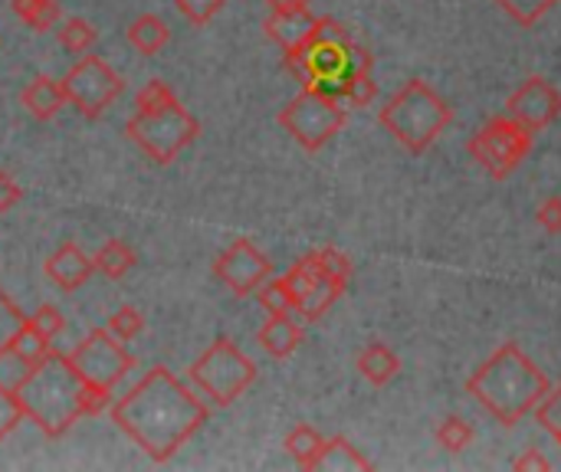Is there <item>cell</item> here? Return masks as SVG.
Masks as SVG:
<instances>
[{
  "label": "cell",
  "mask_w": 561,
  "mask_h": 472,
  "mask_svg": "<svg viewBox=\"0 0 561 472\" xmlns=\"http://www.w3.org/2000/svg\"><path fill=\"white\" fill-rule=\"evenodd\" d=\"M210 417V404L184 388L164 365H154L118 404L115 427L154 463H168Z\"/></svg>",
  "instance_id": "cell-1"
},
{
  "label": "cell",
  "mask_w": 561,
  "mask_h": 472,
  "mask_svg": "<svg viewBox=\"0 0 561 472\" xmlns=\"http://www.w3.org/2000/svg\"><path fill=\"white\" fill-rule=\"evenodd\" d=\"M467 391L493 421L516 427L542 404L552 384L549 375L523 352V345L506 342L467 378Z\"/></svg>",
  "instance_id": "cell-2"
},
{
  "label": "cell",
  "mask_w": 561,
  "mask_h": 472,
  "mask_svg": "<svg viewBox=\"0 0 561 472\" xmlns=\"http://www.w3.org/2000/svg\"><path fill=\"white\" fill-rule=\"evenodd\" d=\"M23 417L39 427L43 437L59 440L82 414V378L56 348L13 384Z\"/></svg>",
  "instance_id": "cell-3"
},
{
  "label": "cell",
  "mask_w": 561,
  "mask_h": 472,
  "mask_svg": "<svg viewBox=\"0 0 561 472\" xmlns=\"http://www.w3.org/2000/svg\"><path fill=\"white\" fill-rule=\"evenodd\" d=\"M125 135L154 164H171L191 141H197L201 122L174 99L168 82L151 79L135 95V115L128 118Z\"/></svg>",
  "instance_id": "cell-4"
},
{
  "label": "cell",
  "mask_w": 561,
  "mask_h": 472,
  "mask_svg": "<svg viewBox=\"0 0 561 472\" xmlns=\"http://www.w3.org/2000/svg\"><path fill=\"white\" fill-rule=\"evenodd\" d=\"M286 69L302 85H325L342 82L352 72H371V53L352 36V30L332 16H316L309 36L293 49L283 53Z\"/></svg>",
  "instance_id": "cell-5"
},
{
  "label": "cell",
  "mask_w": 561,
  "mask_h": 472,
  "mask_svg": "<svg viewBox=\"0 0 561 472\" xmlns=\"http://www.w3.org/2000/svg\"><path fill=\"white\" fill-rule=\"evenodd\" d=\"M454 122L450 102L424 79H408L378 112V125L408 151H427Z\"/></svg>",
  "instance_id": "cell-6"
},
{
  "label": "cell",
  "mask_w": 561,
  "mask_h": 472,
  "mask_svg": "<svg viewBox=\"0 0 561 472\" xmlns=\"http://www.w3.org/2000/svg\"><path fill=\"white\" fill-rule=\"evenodd\" d=\"M191 384L214 404V407H230L237 398L250 391L256 381V365L237 348L233 338L220 335L210 342V348L201 352V358L187 368Z\"/></svg>",
  "instance_id": "cell-7"
},
{
  "label": "cell",
  "mask_w": 561,
  "mask_h": 472,
  "mask_svg": "<svg viewBox=\"0 0 561 472\" xmlns=\"http://www.w3.org/2000/svg\"><path fill=\"white\" fill-rule=\"evenodd\" d=\"M276 122L296 138L299 148L316 154L345 128L348 108L339 99H332V95H325V92H319L312 85H302V92L279 108Z\"/></svg>",
  "instance_id": "cell-8"
},
{
  "label": "cell",
  "mask_w": 561,
  "mask_h": 472,
  "mask_svg": "<svg viewBox=\"0 0 561 472\" xmlns=\"http://www.w3.org/2000/svg\"><path fill=\"white\" fill-rule=\"evenodd\" d=\"M533 145L536 135L526 125L513 115H493L483 128H477V135H470L467 151L493 181H506L529 158Z\"/></svg>",
  "instance_id": "cell-9"
},
{
  "label": "cell",
  "mask_w": 561,
  "mask_h": 472,
  "mask_svg": "<svg viewBox=\"0 0 561 472\" xmlns=\"http://www.w3.org/2000/svg\"><path fill=\"white\" fill-rule=\"evenodd\" d=\"M66 358L82 378V384L102 388V391H115L135 368V355L125 348V342H118L105 329H92Z\"/></svg>",
  "instance_id": "cell-10"
},
{
  "label": "cell",
  "mask_w": 561,
  "mask_h": 472,
  "mask_svg": "<svg viewBox=\"0 0 561 472\" xmlns=\"http://www.w3.org/2000/svg\"><path fill=\"white\" fill-rule=\"evenodd\" d=\"M59 82H62L66 102H69L82 118H99V115L125 92L122 76H118L102 56H89V53H85Z\"/></svg>",
  "instance_id": "cell-11"
},
{
  "label": "cell",
  "mask_w": 561,
  "mask_h": 472,
  "mask_svg": "<svg viewBox=\"0 0 561 472\" xmlns=\"http://www.w3.org/2000/svg\"><path fill=\"white\" fill-rule=\"evenodd\" d=\"M214 276L233 292V296H250L256 292L270 276H273V263L263 250H256L253 240L240 237L233 240L217 260H214Z\"/></svg>",
  "instance_id": "cell-12"
},
{
  "label": "cell",
  "mask_w": 561,
  "mask_h": 472,
  "mask_svg": "<svg viewBox=\"0 0 561 472\" xmlns=\"http://www.w3.org/2000/svg\"><path fill=\"white\" fill-rule=\"evenodd\" d=\"M506 115H513L533 135H539L542 128H549L561 115V89L546 76H529L506 99Z\"/></svg>",
  "instance_id": "cell-13"
},
{
  "label": "cell",
  "mask_w": 561,
  "mask_h": 472,
  "mask_svg": "<svg viewBox=\"0 0 561 472\" xmlns=\"http://www.w3.org/2000/svg\"><path fill=\"white\" fill-rule=\"evenodd\" d=\"M92 273H95L92 256H85L76 243H62V246L46 260V276H49L62 292H76L79 286L89 283Z\"/></svg>",
  "instance_id": "cell-14"
},
{
  "label": "cell",
  "mask_w": 561,
  "mask_h": 472,
  "mask_svg": "<svg viewBox=\"0 0 561 472\" xmlns=\"http://www.w3.org/2000/svg\"><path fill=\"white\" fill-rule=\"evenodd\" d=\"M263 352L276 361H286L299 345H302V325L293 315H270L256 335Z\"/></svg>",
  "instance_id": "cell-15"
},
{
  "label": "cell",
  "mask_w": 561,
  "mask_h": 472,
  "mask_svg": "<svg viewBox=\"0 0 561 472\" xmlns=\"http://www.w3.org/2000/svg\"><path fill=\"white\" fill-rule=\"evenodd\" d=\"M20 102L23 108L36 118V122H49L56 118V112L66 105V92H62V82L53 79V76H36L33 82H26V89L20 92Z\"/></svg>",
  "instance_id": "cell-16"
},
{
  "label": "cell",
  "mask_w": 561,
  "mask_h": 472,
  "mask_svg": "<svg viewBox=\"0 0 561 472\" xmlns=\"http://www.w3.org/2000/svg\"><path fill=\"white\" fill-rule=\"evenodd\" d=\"M355 368L362 371V378L375 388H388L398 371H401V358L385 345V342H368L358 358H355Z\"/></svg>",
  "instance_id": "cell-17"
},
{
  "label": "cell",
  "mask_w": 561,
  "mask_h": 472,
  "mask_svg": "<svg viewBox=\"0 0 561 472\" xmlns=\"http://www.w3.org/2000/svg\"><path fill=\"white\" fill-rule=\"evenodd\" d=\"M312 23H316L312 10H299V13H270L266 23H263V30H266V36H270L283 53H293V49L309 36Z\"/></svg>",
  "instance_id": "cell-18"
},
{
  "label": "cell",
  "mask_w": 561,
  "mask_h": 472,
  "mask_svg": "<svg viewBox=\"0 0 561 472\" xmlns=\"http://www.w3.org/2000/svg\"><path fill=\"white\" fill-rule=\"evenodd\" d=\"M125 36H128V43H131L141 56H154V53H161V49L171 43L168 23H164L161 16H154V13H141L138 20H131L128 30H125Z\"/></svg>",
  "instance_id": "cell-19"
},
{
  "label": "cell",
  "mask_w": 561,
  "mask_h": 472,
  "mask_svg": "<svg viewBox=\"0 0 561 472\" xmlns=\"http://www.w3.org/2000/svg\"><path fill=\"white\" fill-rule=\"evenodd\" d=\"M345 283H339V279H332V276H325L322 273V279L306 292V296H299V302H296V315H302L306 322H319L342 296H345Z\"/></svg>",
  "instance_id": "cell-20"
},
{
  "label": "cell",
  "mask_w": 561,
  "mask_h": 472,
  "mask_svg": "<svg viewBox=\"0 0 561 472\" xmlns=\"http://www.w3.org/2000/svg\"><path fill=\"white\" fill-rule=\"evenodd\" d=\"M92 263H95V273H102L105 279L115 283V279H122V276L131 273V266L138 263V256H135V250H131L125 240H105V243L95 250Z\"/></svg>",
  "instance_id": "cell-21"
},
{
  "label": "cell",
  "mask_w": 561,
  "mask_h": 472,
  "mask_svg": "<svg viewBox=\"0 0 561 472\" xmlns=\"http://www.w3.org/2000/svg\"><path fill=\"white\" fill-rule=\"evenodd\" d=\"M322 447H325V437L309 424H296L286 437V453L296 460L299 470H316Z\"/></svg>",
  "instance_id": "cell-22"
},
{
  "label": "cell",
  "mask_w": 561,
  "mask_h": 472,
  "mask_svg": "<svg viewBox=\"0 0 561 472\" xmlns=\"http://www.w3.org/2000/svg\"><path fill=\"white\" fill-rule=\"evenodd\" d=\"M316 470H375V463L368 460V457H362L345 437H332V440H325V447H322V453H319V463H316Z\"/></svg>",
  "instance_id": "cell-23"
},
{
  "label": "cell",
  "mask_w": 561,
  "mask_h": 472,
  "mask_svg": "<svg viewBox=\"0 0 561 472\" xmlns=\"http://www.w3.org/2000/svg\"><path fill=\"white\" fill-rule=\"evenodd\" d=\"M49 352H53V342L43 338V335L30 325V319H26V325L16 332V338H13V345H10V358H16V361L23 365V371H26V368L39 365Z\"/></svg>",
  "instance_id": "cell-24"
},
{
  "label": "cell",
  "mask_w": 561,
  "mask_h": 472,
  "mask_svg": "<svg viewBox=\"0 0 561 472\" xmlns=\"http://www.w3.org/2000/svg\"><path fill=\"white\" fill-rule=\"evenodd\" d=\"M95 36H99L95 26H92L89 20H82V16H69V20H62L59 30H56L59 46H62L66 53H72V56H85V53L92 49Z\"/></svg>",
  "instance_id": "cell-25"
},
{
  "label": "cell",
  "mask_w": 561,
  "mask_h": 472,
  "mask_svg": "<svg viewBox=\"0 0 561 472\" xmlns=\"http://www.w3.org/2000/svg\"><path fill=\"white\" fill-rule=\"evenodd\" d=\"M335 95H339V102H342L345 108H365V105L375 102L378 82L371 79V72H352V76H345V79L339 82Z\"/></svg>",
  "instance_id": "cell-26"
},
{
  "label": "cell",
  "mask_w": 561,
  "mask_h": 472,
  "mask_svg": "<svg viewBox=\"0 0 561 472\" xmlns=\"http://www.w3.org/2000/svg\"><path fill=\"white\" fill-rule=\"evenodd\" d=\"M473 437H477L473 424L463 421V417H457V414L444 417V421L434 427V440H437L447 453H463V450L473 444Z\"/></svg>",
  "instance_id": "cell-27"
},
{
  "label": "cell",
  "mask_w": 561,
  "mask_h": 472,
  "mask_svg": "<svg viewBox=\"0 0 561 472\" xmlns=\"http://www.w3.org/2000/svg\"><path fill=\"white\" fill-rule=\"evenodd\" d=\"M13 10L36 33H46L59 23V3L56 0H13Z\"/></svg>",
  "instance_id": "cell-28"
},
{
  "label": "cell",
  "mask_w": 561,
  "mask_h": 472,
  "mask_svg": "<svg viewBox=\"0 0 561 472\" xmlns=\"http://www.w3.org/2000/svg\"><path fill=\"white\" fill-rule=\"evenodd\" d=\"M256 302H260V309L270 312V315H293V312H296V296H293V289L286 286L283 276H279V279H266V283L256 289Z\"/></svg>",
  "instance_id": "cell-29"
},
{
  "label": "cell",
  "mask_w": 561,
  "mask_h": 472,
  "mask_svg": "<svg viewBox=\"0 0 561 472\" xmlns=\"http://www.w3.org/2000/svg\"><path fill=\"white\" fill-rule=\"evenodd\" d=\"M26 325V315L20 312V306L0 289V361L10 358V345L16 338V332Z\"/></svg>",
  "instance_id": "cell-30"
},
{
  "label": "cell",
  "mask_w": 561,
  "mask_h": 472,
  "mask_svg": "<svg viewBox=\"0 0 561 472\" xmlns=\"http://www.w3.org/2000/svg\"><path fill=\"white\" fill-rule=\"evenodd\" d=\"M506 16H513L519 26H536L546 13L556 10L559 0H496Z\"/></svg>",
  "instance_id": "cell-31"
},
{
  "label": "cell",
  "mask_w": 561,
  "mask_h": 472,
  "mask_svg": "<svg viewBox=\"0 0 561 472\" xmlns=\"http://www.w3.org/2000/svg\"><path fill=\"white\" fill-rule=\"evenodd\" d=\"M533 414H536L539 427H542V430L561 447V384L559 388H552V391L542 398V404H539Z\"/></svg>",
  "instance_id": "cell-32"
},
{
  "label": "cell",
  "mask_w": 561,
  "mask_h": 472,
  "mask_svg": "<svg viewBox=\"0 0 561 472\" xmlns=\"http://www.w3.org/2000/svg\"><path fill=\"white\" fill-rule=\"evenodd\" d=\"M108 332L118 338V342H135L141 332H145V319H141V312L138 309H131V306H122L118 312H112V319H108Z\"/></svg>",
  "instance_id": "cell-33"
},
{
  "label": "cell",
  "mask_w": 561,
  "mask_h": 472,
  "mask_svg": "<svg viewBox=\"0 0 561 472\" xmlns=\"http://www.w3.org/2000/svg\"><path fill=\"white\" fill-rule=\"evenodd\" d=\"M23 407H20V398L13 388L0 384V440H7L20 424H23Z\"/></svg>",
  "instance_id": "cell-34"
},
{
  "label": "cell",
  "mask_w": 561,
  "mask_h": 472,
  "mask_svg": "<svg viewBox=\"0 0 561 472\" xmlns=\"http://www.w3.org/2000/svg\"><path fill=\"white\" fill-rule=\"evenodd\" d=\"M30 325H33L43 338H49V342H56V338L66 332V319H62V312L53 309V306H39V309L30 315Z\"/></svg>",
  "instance_id": "cell-35"
},
{
  "label": "cell",
  "mask_w": 561,
  "mask_h": 472,
  "mask_svg": "<svg viewBox=\"0 0 561 472\" xmlns=\"http://www.w3.org/2000/svg\"><path fill=\"white\" fill-rule=\"evenodd\" d=\"M174 3H178L184 20H191L194 26H204V23H210L224 10L227 0H174Z\"/></svg>",
  "instance_id": "cell-36"
},
{
  "label": "cell",
  "mask_w": 561,
  "mask_h": 472,
  "mask_svg": "<svg viewBox=\"0 0 561 472\" xmlns=\"http://www.w3.org/2000/svg\"><path fill=\"white\" fill-rule=\"evenodd\" d=\"M536 223H539L546 233L559 237L561 233V197H549V200H542V204L536 207Z\"/></svg>",
  "instance_id": "cell-37"
},
{
  "label": "cell",
  "mask_w": 561,
  "mask_h": 472,
  "mask_svg": "<svg viewBox=\"0 0 561 472\" xmlns=\"http://www.w3.org/2000/svg\"><path fill=\"white\" fill-rule=\"evenodd\" d=\"M20 197H23V187L7 171H0V214H7L10 207H16Z\"/></svg>",
  "instance_id": "cell-38"
},
{
  "label": "cell",
  "mask_w": 561,
  "mask_h": 472,
  "mask_svg": "<svg viewBox=\"0 0 561 472\" xmlns=\"http://www.w3.org/2000/svg\"><path fill=\"white\" fill-rule=\"evenodd\" d=\"M513 470L516 472H526V470H552V463L539 453V450H526L516 463H513Z\"/></svg>",
  "instance_id": "cell-39"
},
{
  "label": "cell",
  "mask_w": 561,
  "mask_h": 472,
  "mask_svg": "<svg viewBox=\"0 0 561 472\" xmlns=\"http://www.w3.org/2000/svg\"><path fill=\"white\" fill-rule=\"evenodd\" d=\"M270 13H299L309 10V0H266Z\"/></svg>",
  "instance_id": "cell-40"
}]
</instances>
